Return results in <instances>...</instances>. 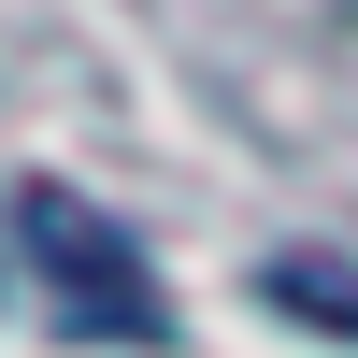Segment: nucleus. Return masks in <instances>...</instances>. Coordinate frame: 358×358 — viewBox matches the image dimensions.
Here are the masks:
<instances>
[{
    "instance_id": "nucleus-1",
    "label": "nucleus",
    "mask_w": 358,
    "mask_h": 358,
    "mask_svg": "<svg viewBox=\"0 0 358 358\" xmlns=\"http://www.w3.org/2000/svg\"><path fill=\"white\" fill-rule=\"evenodd\" d=\"M15 244H29V301H43V330H72V344H158V330H172L143 244L101 215V201L15 187Z\"/></svg>"
},
{
    "instance_id": "nucleus-2",
    "label": "nucleus",
    "mask_w": 358,
    "mask_h": 358,
    "mask_svg": "<svg viewBox=\"0 0 358 358\" xmlns=\"http://www.w3.org/2000/svg\"><path fill=\"white\" fill-rule=\"evenodd\" d=\"M258 301H287V315H330V330H358V273H330V258H273V273H258Z\"/></svg>"
}]
</instances>
